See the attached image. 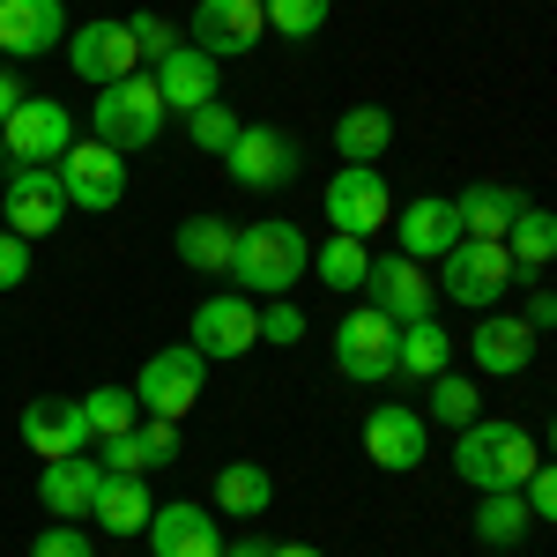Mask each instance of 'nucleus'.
<instances>
[{"instance_id": "obj_44", "label": "nucleus", "mask_w": 557, "mask_h": 557, "mask_svg": "<svg viewBox=\"0 0 557 557\" xmlns=\"http://www.w3.org/2000/svg\"><path fill=\"white\" fill-rule=\"evenodd\" d=\"M23 97H30V89H23V75H8V67H0V120H8Z\"/></svg>"}, {"instance_id": "obj_40", "label": "nucleus", "mask_w": 557, "mask_h": 557, "mask_svg": "<svg viewBox=\"0 0 557 557\" xmlns=\"http://www.w3.org/2000/svg\"><path fill=\"white\" fill-rule=\"evenodd\" d=\"M30 557H97V550H89V535L75 528V520H52L38 543H30Z\"/></svg>"}, {"instance_id": "obj_47", "label": "nucleus", "mask_w": 557, "mask_h": 557, "mask_svg": "<svg viewBox=\"0 0 557 557\" xmlns=\"http://www.w3.org/2000/svg\"><path fill=\"white\" fill-rule=\"evenodd\" d=\"M550 461H557V417H550Z\"/></svg>"}, {"instance_id": "obj_27", "label": "nucleus", "mask_w": 557, "mask_h": 557, "mask_svg": "<svg viewBox=\"0 0 557 557\" xmlns=\"http://www.w3.org/2000/svg\"><path fill=\"white\" fill-rule=\"evenodd\" d=\"M275 506V475L260 469V461H223L215 469V513L223 520H253Z\"/></svg>"}, {"instance_id": "obj_36", "label": "nucleus", "mask_w": 557, "mask_h": 557, "mask_svg": "<svg viewBox=\"0 0 557 557\" xmlns=\"http://www.w3.org/2000/svg\"><path fill=\"white\" fill-rule=\"evenodd\" d=\"M186 134H194V149H209V157H223L231 141H238V112L215 97V104H201V112H186Z\"/></svg>"}, {"instance_id": "obj_18", "label": "nucleus", "mask_w": 557, "mask_h": 557, "mask_svg": "<svg viewBox=\"0 0 557 557\" xmlns=\"http://www.w3.org/2000/svg\"><path fill=\"white\" fill-rule=\"evenodd\" d=\"M394 246L409 260H446L454 246H461V215H454V201H438V194H417L409 209H394Z\"/></svg>"}, {"instance_id": "obj_16", "label": "nucleus", "mask_w": 557, "mask_h": 557, "mask_svg": "<svg viewBox=\"0 0 557 557\" xmlns=\"http://www.w3.org/2000/svg\"><path fill=\"white\" fill-rule=\"evenodd\" d=\"M23 446H30L38 461H75V454H89L83 401H52V394L23 401Z\"/></svg>"}, {"instance_id": "obj_48", "label": "nucleus", "mask_w": 557, "mask_h": 557, "mask_svg": "<svg viewBox=\"0 0 557 557\" xmlns=\"http://www.w3.org/2000/svg\"><path fill=\"white\" fill-rule=\"evenodd\" d=\"M0 164H8V149H0Z\"/></svg>"}, {"instance_id": "obj_20", "label": "nucleus", "mask_w": 557, "mask_h": 557, "mask_svg": "<svg viewBox=\"0 0 557 557\" xmlns=\"http://www.w3.org/2000/svg\"><path fill=\"white\" fill-rule=\"evenodd\" d=\"M149 550H157V557H223L215 506H194V498L157 506V513H149Z\"/></svg>"}, {"instance_id": "obj_45", "label": "nucleus", "mask_w": 557, "mask_h": 557, "mask_svg": "<svg viewBox=\"0 0 557 557\" xmlns=\"http://www.w3.org/2000/svg\"><path fill=\"white\" fill-rule=\"evenodd\" d=\"M223 557H275V543H260V535H238V543H223Z\"/></svg>"}, {"instance_id": "obj_1", "label": "nucleus", "mask_w": 557, "mask_h": 557, "mask_svg": "<svg viewBox=\"0 0 557 557\" xmlns=\"http://www.w3.org/2000/svg\"><path fill=\"white\" fill-rule=\"evenodd\" d=\"M454 475L469 491H528L535 475V438L506 417H475L454 431Z\"/></svg>"}, {"instance_id": "obj_19", "label": "nucleus", "mask_w": 557, "mask_h": 557, "mask_svg": "<svg viewBox=\"0 0 557 557\" xmlns=\"http://www.w3.org/2000/svg\"><path fill=\"white\" fill-rule=\"evenodd\" d=\"M67 45V8L60 0H0V52L8 60H38Z\"/></svg>"}, {"instance_id": "obj_46", "label": "nucleus", "mask_w": 557, "mask_h": 557, "mask_svg": "<svg viewBox=\"0 0 557 557\" xmlns=\"http://www.w3.org/2000/svg\"><path fill=\"white\" fill-rule=\"evenodd\" d=\"M275 557H320L312 543H275Z\"/></svg>"}, {"instance_id": "obj_9", "label": "nucleus", "mask_w": 557, "mask_h": 557, "mask_svg": "<svg viewBox=\"0 0 557 557\" xmlns=\"http://www.w3.org/2000/svg\"><path fill=\"white\" fill-rule=\"evenodd\" d=\"M327 223L343 238H372V231L394 223V194H386L380 164H343V172L327 178Z\"/></svg>"}, {"instance_id": "obj_6", "label": "nucleus", "mask_w": 557, "mask_h": 557, "mask_svg": "<svg viewBox=\"0 0 557 557\" xmlns=\"http://www.w3.org/2000/svg\"><path fill=\"white\" fill-rule=\"evenodd\" d=\"M201 380H209V357H201L194 343H172V349H157V357L141 364V380H134V401H141L149 417L178 424V417L201 401Z\"/></svg>"}, {"instance_id": "obj_11", "label": "nucleus", "mask_w": 557, "mask_h": 557, "mask_svg": "<svg viewBox=\"0 0 557 557\" xmlns=\"http://www.w3.org/2000/svg\"><path fill=\"white\" fill-rule=\"evenodd\" d=\"M223 172L238 178L246 194H275L298 178V141L283 127H238V141L223 149Z\"/></svg>"}, {"instance_id": "obj_41", "label": "nucleus", "mask_w": 557, "mask_h": 557, "mask_svg": "<svg viewBox=\"0 0 557 557\" xmlns=\"http://www.w3.org/2000/svg\"><path fill=\"white\" fill-rule=\"evenodd\" d=\"M15 283H30V238L0 231V290H15Z\"/></svg>"}, {"instance_id": "obj_33", "label": "nucleus", "mask_w": 557, "mask_h": 557, "mask_svg": "<svg viewBox=\"0 0 557 557\" xmlns=\"http://www.w3.org/2000/svg\"><path fill=\"white\" fill-rule=\"evenodd\" d=\"M83 417H89V438H120V431H134L141 401H134V386H89Z\"/></svg>"}, {"instance_id": "obj_2", "label": "nucleus", "mask_w": 557, "mask_h": 557, "mask_svg": "<svg viewBox=\"0 0 557 557\" xmlns=\"http://www.w3.org/2000/svg\"><path fill=\"white\" fill-rule=\"evenodd\" d=\"M305 268H312V246H305L298 223H246V231H238V260H231L238 290H253V298H290Z\"/></svg>"}, {"instance_id": "obj_23", "label": "nucleus", "mask_w": 557, "mask_h": 557, "mask_svg": "<svg viewBox=\"0 0 557 557\" xmlns=\"http://www.w3.org/2000/svg\"><path fill=\"white\" fill-rule=\"evenodd\" d=\"M97 483H104V461H89V454H75V461H45L38 498H45V513H52V520H89Z\"/></svg>"}, {"instance_id": "obj_49", "label": "nucleus", "mask_w": 557, "mask_h": 557, "mask_svg": "<svg viewBox=\"0 0 557 557\" xmlns=\"http://www.w3.org/2000/svg\"><path fill=\"white\" fill-rule=\"evenodd\" d=\"M0 231H8V223H0Z\"/></svg>"}, {"instance_id": "obj_26", "label": "nucleus", "mask_w": 557, "mask_h": 557, "mask_svg": "<svg viewBox=\"0 0 557 557\" xmlns=\"http://www.w3.org/2000/svg\"><path fill=\"white\" fill-rule=\"evenodd\" d=\"M454 335L438 327V320H409L401 335H394V372H409V380H438V372H454Z\"/></svg>"}, {"instance_id": "obj_12", "label": "nucleus", "mask_w": 557, "mask_h": 557, "mask_svg": "<svg viewBox=\"0 0 557 557\" xmlns=\"http://www.w3.org/2000/svg\"><path fill=\"white\" fill-rule=\"evenodd\" d=\"M431 454V417H417L409 401H380L364 417V461L386 475H409Z\"/></svg>"}, {"instance_id": "obj_3", "label": "nucleus", "mask_w": 557, "mask_h": 557, "mask_svg": "<svg viewBox=\"0 0 557 557\" xmlns=\"http://www.w3.org/2000/svg\"><path fill=\"white\" fill-rule=\"evenodd\" d=\"M164 97H157V75H120V83L97 89V104H89V127H97V141L104 149H149L157 134H164Z\"/></svg>"}, {"instance_id": "obj_43", "label": "nucleus", "mask_w": 557, "mask_h": 557, "mask_svg": "<svg viewBox=\"0 0 557 557\" xmlns=\"http://www.w3.org/2000/svg\"><path fill=\"white\" fill-rule=\"evenodd\" d=\"M520 320H528V327H535V335H543V327H557V290H535V305H528V312H520Z\"/></svg>"}, {"instance_id": "obj_21", "label": "nucleus", "mask_w": 557, "mask_h": 557, "mask_svg": "<svg viewBox=\"0 0 557 557\" xmlns=\"http://www.w3.org/2000/svg\"><path fill=\"white\" fill-rule=\"evenodd\" d=\"M475 372H491V380H513V372H528L535 364V327L528 320H513V312H483L475 320Z\"/></svg>"}, {"instance_id": "obj_30", "label": "nucleus", "mask_w": 557, "mask_h": 557, "mask_svg": "<svg viewBox=\"0 0 557 557\" xmlns=\"http://www.w3.org/2000/svg\"><path fill=\"white\" fill-rule=\"evenodd\" d=\"M528 491H475V543H491V550H513L520 535H528Z\"/></svg>"}, {"instance_id": "obj_10", "label": "nucleus", "mask_w": 557, "mask_h": 557, "mask_svg": "<svg viewBox=\"0 0 557 557\" xmlns=\"http://www.w3.org/2000/svg\"><path fill=\"white\" fill-rule=\"evenodd\" d=\"M186 343L201 349L209 364H238L246 349H260V312L246 305V290H223V298H201Z\"/></svg>"}, {"instance_id": "obj_35", "label": "nucleus", "mask_w": 557, "mask_h": 557, "mask_svg": "<svg viewBox=\"0 0 557 557\" xmlns=\"http://www.w3.org/2000/svg\"><path fill=\"white\" fill-rule=\"evenodd\" d=\"M260 15H268V30H283V38H312V30H327V0H260Z\"/></svg>"}, {"instance_id": "obj_28", "label": "nucleus", "mask_w": 557, "mask_h": 557, "mask_svg": "<svg viewBox=\"0 0 557 557\" xmlns=\"http://www.w3.org/2000/svg\"><path fill=\"white\" fill-rule=\"evenodd\" d=\"M520 209H528V201H520L513 186H498V178H483V186H469V194L454 201V215H461V238H506Z\"/></svg>"}, {"instance_id": "obj_8", "label": "nucleus", "mask_w": 557, "mask_h": 557, "mask_svg": "<svg viewBox=\"0 0 557 557\" xmlns=\"http://www.w3.org/2000/svg\"><path fill=\"white\" fill-rule=\"evenodd\" d=\"M394 320H386L380 305H357L343 327H335V372L343 380H357V386H380V380H394Z\"/></svg>"}, {"instance_id": "obj_25", "label": "nucleus", "mask_w": 557, "mask_h": 557, "mask_svg": "<svg viewBox=\"0 0 557 557\" xmlns=\"http://www.w3.org/2000/svg\"><path fill=\"white\" fill-rule=\"evenodd\" d=\"M178 260H186L194 275H231V260H238V223H223V215H186V223H178Z\"/></svg>"}, {"instance_id": "obj_37", "label": "nucleus", "mask_w": 557, "mask_h": 557, "mask_svg": "<svg viewBox=\"0 0 557 557\" xmlns=\"http://www.w3.org/2000/svg\"><path fill=\"white\" fill-rule=\"evenodd\" d=\"M431 417H438V424H475V386L461 380V372H438V380H431Z\"/></svg>"}, {"instance_id": "obj_13", "label": "nucleus", "mask_w": 557, "mask_h": 557, "mask_svg": "<svg viewBox=\"0 0 557 557\" xmlns=\"http://www.w3.org/2000/svg\"><path fill=\"white\" fill-rule=\"evenodd\" d=\"M60 186H67V209H120V194H127V164H120V149H104L97 134L75 141L67 157H60Z\"/></svg>"}, {"instance_id": "obj_4", "label": "nucleus", "mask_w": 557, "mask_h": 557, "mask_svg": "<svg viewBox=\"0 0 557 557\" xmlns=\"http://www.w3.org/2000/svg\"><path fill=\"white\" fill-rule=\"evenodd\" d=\"M513 275L520 268H513V253H506L498 238H461L454 253L438 260V290H446L454 305H469V312H491V305L513 290Z\"/></svg>"}, {"instance_id": "obj_7", "label": "nucleus", "mask_w": 557, "mask_h": 557, "mask_svg": "<svg viewBox=\"0 0 557 557\" xmlns=\"http://www.w3.org/2000/svg\"><path fill=\"white\" fill-rule=\"evenodd\" d=\"M0 149H8V164H60V157L75 149V120H67V104H52V97H23V104L0 120Z\"/></svg>"}, {"instance_id": "obj_24", "label": "nucleus", "mask_w": 557, "mask_h": 557, "mask_svg": "<svg viewBox=\"0 0 557 557\" xmlns=\"http://www.w3.org/2000/svg\"><path fill=\"white\" fill-rule=\"evenodd\" d=\"M149 513H157V498L141 491V475H104L97 483V506H89V520L104 528V535H149Z\"/></svg>"}, {"instance_id": "obj_42", "label": "nucleus", "mask_w": 557, "mask_h": 557, "mask_svg": "<svg viewBox=\"0 0 557 557\" xmlns=\"http://www.w3.org/2000/svg\"><path fill=\"white\" fill-rule=\"evenodd\" d=\"M528 506H535V520L557 528V461H543V469L528 475Z\"/></svg>"}, {"instance_id": "obj_22", "label": "nucleus", "mask_w": 557, "mask_h": 557, "mask_svg": "<svg viewBox=\"0 0 557 557\" xmlns=\"http://www.w3.org/2000/svg\"><path fill=\"white\" fill-rule=\"evenodd\" d=\"M223 60H209L201 45H178V52H164L157 60V97H164V112H201V104H215V75Z\"/></svg>"}, {"instance_id": "obj_39", "label": "nucleus", "mask_w": 557, "mask_h": 557, "mask_svg": "<svg viewBox=\"0 0 557 557\" xmlns=\"http://www.w3.org/2000/svg\"><path fill=\"white\" fill-rule=\"evenodd\" d=\"M260 343H305V312L290 298H268V312H260Z\"/></svg>"}, {"instance_id": "obj_29", "label": "nucleus", "mask_w": 557, "mask_h": 557, "mask_svg": "<svg viewBox=\"0 0 557 557\" xmlns=\"http://www.w3.org/2000/svg\"><path fill=\"white\" fill-rule=\"evenodd\" d=\"M386 141H394V112L386 104H349L343 120H335V157L343 164H380Z\"/></svg>"}, {"instance_id": "obj_34", "label": "nucleus", "mask_w": 557, "mask_h": 557, "mask_svg": "<svg viewBox=\"0 0 557 557\" xmlns=\"http://www.w3.org/2000/svg\"><path fill=\"white\" fill-rule=\"evenodd\" d=\"M97 461H104V475H149L157 446H149V431H120V438H97Z\"/></svg>"}, {"instance_id": "obj_38", "label": "nucleus", "mask_w": 557, "mask_h": 557, "mask_svg": "<svg viewBox=\"0 0 557 557\" xmlns=\"http://www.w3.org/2000/svg\"><path fill=\"white\" fill-rule=\"evenodd\" d=\"M127 30H134V45H141V60H164V52H178V30L164 23V15H127Z\"/></svg>"}, {"instance_id": "obj_17", "label": "nucleus", "mask_w": 557, "mask_h": 557, "mask_svg": "<svg viewBox=\"0 0 557 557\" xmlns=\"http://www.w3.org/2000/svg\"><path fill=\"white\" fill-rule=\"evenodd\" d=\"M268 30V15H260V0H201L194 8V45L209 52V60H246Z\"/></svg>"}, {"instance_id": "obj_15", "label": "nucleus", "mask_w": 557, "mask_h": 557, "mask_svg": "<svg viewBox=\"0 0 557 557\" xmlns=\"http://www.w3.org/2000/svg\"><path fill=\"white\" fill-rule=\"evenodd\" d=\"M431 298H438V283L424 275V260H409V253L372 260V275H364V305H380L394 327H409V320H431Z\"/></svg>"}, {"instance_id": "obj_32", "label": "nucleus", "mask_w": 557, "mask_h": 557, "mask_svg": "<svg viewBox=\"0 0 557 557\" xmlns=\"http://www.w3.org/2000/svg\"><path fill=\"white\" fill-rule=\"evenodd\" d=\"M312 275H320L327 290H343V298H349V290H364V275H372V253H364V238H343V231H335V238L312 253Z\"/></svg>"}, {"instance_id": "obj_14", "label": "nucleus", "mask_w": 557, "mask_h": 557, "mask_svg": "<svg viewBox=\"0 0 557 557\" xmlns=\"http://www.w3.org/2000/svg\"><path fill=\"white\" fill-rule=\"evenodd\" d=\"M67 67L89 89H104L120 75H141V45H134L127 23H83V30H67Z\"/></svg>"}, {"instance_id": "obj_31", "label": "nucleus", "mask_w": 557, "mask_h": 557, "mask_svg": "<svg viewBox=\"0 0 557 557\" xmlns=\"http://www.w3.org/2000/svg\"><path fill=\"white\" fill-rule=\"evenodd\" d=\"M498 246L513 253V268H550V260H557V215L550 209H520L513 231H506Z\"/></svg>"}, {"instance_id": "obj_5", "label": "nucleus", "mask_w": 557, "mask_h": 557, "mask_svg": "<svg viewBox=\"0 0 557 557\" xmlns=\"http://www.w3.org/2000/svg\"><path fill=\"white\" fill-rule=\"evenodd\" d=\"M67 215V186H60V164H8V186H0V223L15 238H52Z\"/></svg>"}]
</instances>
